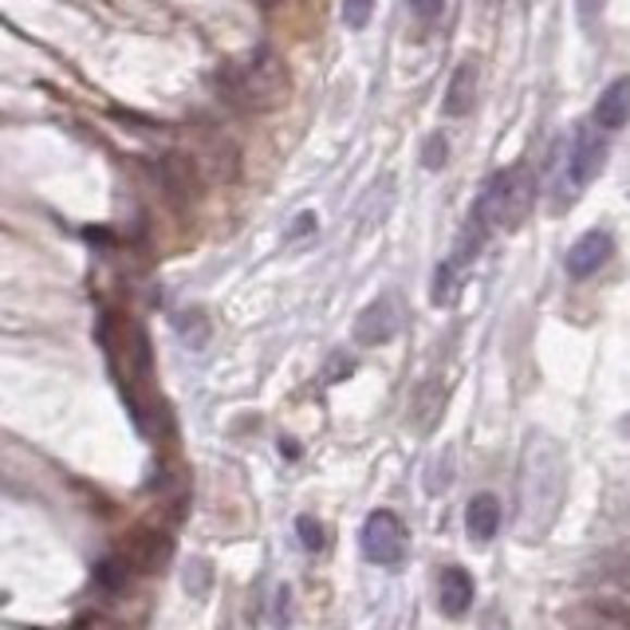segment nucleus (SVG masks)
I'll return each instance as SVG.
<instances>
[{
  "label": "nucleus",
  "mask_w": 630,
  "mask_h": 630,
  "mask_svg": "<svg viewBox=\"0 0 630 630\" xmlns=\"http://www.w3.org/2000/svg\"><path fill=\"white\" fill-rule=\"evenodd\" d=\"M568 485V461L552 437L532 434L520 454V481H517V532L520 540L536 544L556 524Z\"/></svg>",
  "instance_id": "1"
},
{
  "label": "nucleus",
  "mask_w": 630,
  "mask_h": 630,
  "mask_svg": "<svg viewBox=\"0 0 630 630\" xmlns=\"http://www.w3.org/2000/svg\"><path fill=\"white\" fill-rule=\"evenodd\" d=\"M221 91L228 103L245 107V111H272L288 95V72L269 48H260L245 63H228L221 72Z\"/></svg>",
  "instance_id": "2"
},
{
  "label": "nucleus",
  "mask_w": 630,
  "mask_h": 630,
  "mask_svg": "<svg viewBox=\"0 0 630 630\" xmlns=\"http://www.w3.org/2000/svg\"><path fill=\"white\" fill-rule=\"evenodd\" d=\"M532 194H536V182L528 174V165H512V170H501V174L489 177V186L477 197L473 213L489 228H517L528 218Z\"/></svg>",
  "instance_id": "3"
},
{
  "label": "nucleus",
  "mask_w": 630,
  "mask_h": 630,
  "mask_svg": "<svg viewBox=\"0 0 630 630\" xmlns=\"http://www.w3.org/2000/svg\"><path fill=\"white\" fill-rule=\"evenodd\" d=\"M603 165H607V143L600 138V123L591 119V123H579L576 126V143H571V155H568V170L559 177V206L564 201H576L583 189L603 174Z\"/></svg>",
  "instance_id": "4"
},
{
  "label": "nucleus",
  "mask_w": 630,
  "mask_h": 630,
  "mask_svg": "<svg viewBox=\"0 0 630 630\" xmlns=\"http://www.w3.org/2000/svg\"><path fill=\"white\" fill-rule=\"evenodd\" d=\"M359 544H362V556L371 559V564H379V568H403L406 548H410L406 524L391 508H374L371 517L362 520Z\"/></svg>",
  "instance_id": "5"
},
{
  "label": "nucleus",
  "mask_w": 630,
  "mask_h": 630,
  "mask_svg": "<svg viewBox=\"0 0 630 630\" xmlns=\"http://www.w3.org/2000/svg\"><path fill=\"white\" fill-rule=\"evenodd\" d=\"M398 328H403V308H398V300H394V296H379V300H371L359 311V320H355V343H359V347H383V343H391L394 335H398Z\"/></svg>",
  "instance_id": "6"
},
{
  "label": "nucleus",
  "mask_w": 630,
  "mask_h": 630,
  "mask_svg": "<svg viewBox=\"0 0 630 630\" xmlns=\"http://www.w3.org/2000/svg\"><path fill=\"white\" fill-rule=\"evenodd\" d=\"M615 252V240H610L607 228H588L576 245L568 248V257H564V269H568L571 280H588L603 269Z\"/></svg>",
  "instance_id": "7"
},
{
  "label": "nucleus",
  "mask_w": 630,
  "mask_h": 630,
  "mask_svg": "<svg viewBox=\"0 0 630 630\" xmlns=\"http://www.w3.org/2000/svg\"><path fill=\"white\" fill-rule=\"evenodd\" d=\"M591 119L600 123V131H622L630 123V75H619L603 87Z\"/></svg>",
  "instance_id": "8"
},
{
  "label": "nucleus",
  "mask_w": 630,
  "mask_h": 630,
  "mask_svg": "<svg viewBox=\"0 0 630 630\" xmlns=\"http://www.w3.org/2000/svg\"><path fill=\"white\" fill-rule=\"evenodd\" d=\"M473 595H477V583L466 568H445L442 579H437V607L445 615H466L473 607Z\"/></svg>",
  "instance_id": "9"
},
{
  "label": "nucleus",
  "mask_w": 630,
  "mask_h": 630,
  "mask_svg": "<svg viewBox=\"0 0 630 630\" xmlns=\"http://www.w3.org/2000/svg\"><path fill=\"white\" fill-rule=\"evenodd\" d=\"M473 99H477V63L466 60V63H457L454 79L445 87L442 111L449 114V119H461V114L473 111Z\"/></svg>",
  "instance_id": "10"
},
{
  "label": "nucleus",
  "mask_w": 630,
  "mask_h": 630,
  "mask_svg": "<svg viewBox=\"0 0 630 630\" xmlns=\"http://www.w3.org/2000/svg\"><path fill=\"white\" fill-rule=\"evenodd\" d=\"M466 528L477 544H489V540L496 536V528H501V501H496L493 493L473 496L466 508Z\"/></svg>",
  "instance_id": "11"
},
{
  "label": "nucleus",
  "mask_w": 630,
  "mask_h": 630,
  "mask_svg": "<svg viewBox=\"0 0 630 630\" xmlns=\"http://www.w3.org/2000/svg\"><path fill=\"white\" fill-rule=\"evenodd\" d=\"M162 182H165V194L174 197V201L194 197L197 182H194V165H189V158H182V155L165 158L162 162Z\"/></svg>",
  "instance_id": "12"
},
{
  "label": "nucleus",
  "mask_w": 630,
  "mask_h": 630,
  "mask_svg": "<svg viewBox=\"0 0 630 630\" xmlns=\"http://www.w3.org/2000/svg\"><path fill=\"white\" fill-rule=\"evenodd\" d=\"M457 272H461V269H457L454 260L437 264V272H434V304H449V300H454V288H457L454 276H457Z\"/></svg>",
  "instance_id": "13"
},
{
  "label": "nucleus",
  "mask_w": 630,
  "mask_h": 630,
  "mask_svg": "<svg viewBox=\"0 0 630 630\" xmlns=\"http://www.w3.org/2000/svg\"><path fill=\"white\" fill-rule=\"evenodd\" d=\"M603 12H607V0H576V16H579V24H583V32L600 28Z\"/></svg>",
  "instance_id": "14"
},
{
  "label": "nucleus",
  "mask_w": 630,
  "mask_h": 630,
  "mask_svg": "<svg viewBox=\"0 0 630 630\" xmlns=\"http://www.w3.org/2000/svg\"><path fill=\"white\" fill-rule=\"evenodd\" d=\"M296 532H300L304 552H320L323 548V524L316 517H300V520H296Z\"/></svg>",
  "instance_id": "15"
},
{
  "label": "nucleus",
  "mask_w": 630,
  "mask_h": 630,
  "mask_svg": "<svg viewBox=\"0 0 630 630\" xmlns=\"http://www.w3.org/2000/svg\"><path fill=\"white\" fill-rule=\"evenodd\" d=\"M445 155H449V146H445L442 135H430V138H425V146H422V165H425V170H442Z\"/></svg>",
  "instance_id": "16"
},
{
  "label": "nucleus",
  "mask_w": 630,
  "mask_h": 630,
  "mask_svg": "<svg viewBox=\"0 0 630 630\" xmlns=\"http://www.w3.org/2000/svg\"><path fill=\"white\" fill-rule=\"evenodd\" d=\"M95 576H99V583H103V588H111V591H119L126 583V568L119 564V559H103V564L95 568Z\"/></svg>",
  "instance_id": "17"
},
{
  "label": "nucleus",
  "mask_w": 630,
  "mask_h": 630,
  "mask_svg": "<svg viewBox=\"0 0 630 630\" xmlns=\"http://www.w3.org/2000/svg\"><path fill=\"white\" fill-rule=\"evenodd\" d=\"M367 21H371V0H347L343 4V24L347 28H362Z\"/></svg>",
  "instance_id": "18"
},
{
  "label": "nucleus",
  "mask_w": 630,
  "mask_h": 630,
  "mask_svg": "<svg viewBox=\"0 0 630 630\" xmlns=\"http://www.w3.org/2000/svg\"><path fill=\"white\" fill-rule=\"evenodd\" d=\"M445 9V0H410V12L418 21H437Z\"/></svg>",
  "instance_id": "19"
},
{
  "label": "nucleus",
  "mask_w": 630,
  "mask_h": 630,
  "mask_svg": "<svg viewBox=\"0 0 630 630\" xmlns=\"http://www.w3.org/2000/svg\"><path fill=\"white\" fill-rule=\"evenodd\" d=\"M311 228H316V213H300V218H296V225H292L288 233H284V240L304 237V233H311Z\"/></svg>",
  "instance_id": "20"
},
{
  "label": "nucleus",
  "mask_w": 630,
  "mask_h": 630,
  "mask_svg": "<svg viewBox=\"0 0 630 630\" xmlns=\"http://www.w3.org/2000/svg\"><path fill=\"white\" fill-rule=\"evenodd\" d=\"M619 434H622V437H630V413L619 422Z\"/></svg>",
  "instance_id": "21"
}]
</instances>
